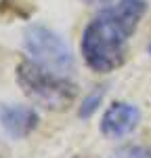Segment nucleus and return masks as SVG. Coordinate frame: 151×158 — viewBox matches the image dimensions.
<instances>
[{
	"label": "nucleus",
	"instance_id": "nucleus-4",
	"mask_svg": "<svg viewBox=\"0 0 151 158\" xmlns=\"http://www.w3.org/2000/svg\"><path fill=\"white\" fill-rule=\"evenodd\" d=\"M141 122V110L128 101H113L101 116V133L107 139H122Z\"/></svg>",
	"mask_w": 151,
	"mask_h": 158
},
{
	"label": "nucleus",
	"instance_id": "nucleus-2",
	"mask_svg": "<svg viewBox=\"0 0 151 158\" xmlns=\"http://www.w3.org/2000/svg\"><path fill=\"white\" fill-rule=\"evenodd\" d=\"M17 85L32 103L50 112L69 110L78 99V85L69 76L48 70L34 59H23L17 65Z\"/></svg>",
	"mask_w": 151,
	"mask_h": 158
},
{
	"label": "nucleus",
	"instance_id": "nucleus-8",
	"mask_svg": "<svg viewBox=\"0 0 151 158\" xmlns=\"http://www.w3.org/2000/svg\"><path fill=\"white\" fill-rule=\"evenodd\" d=\"M149 53H151V44H149Z\"/></svg>",
	"mask_w": 151,
	"mask_h": 158
},
{
	"label": "nucleus",
	"instance_id": "nucleus-1",
	"mask_svg": "<svg viewBox=\"0 0 151 158\" xmlns=\"http://www.w3.org/2000/svg\"><path fill=\"white\" fill-rule=\"evenodd\" d=\"M147 13L145 0H118L101 9L86 23L80 40L84 63L97 74H109L124 65L128 44Z\"/></svg>",
	"mask_w": 151,
	"mask_h": 158
},
{
	"label": "nucleus",
	"instance_id": "nucleus-3",
	"mask_svg": "<svg viewBox=\"0 0 151 158\" xmlns=\"http://www.w3.org/2000/svg\"><path fill=\"white\" fill-rule=\"evenodd\" d=\"M23 47L29 55V59H34L36 63L48 68V70H55L65 76H69L76 70L72 49L57 32H52L46 25H27L23 32Z\"/></svg>",
	"mask_w": 151,
	"mask_h": 158
},
{
	"label": "nucleus",
	"instance_id": "nucleus-6",
	"mask_svg": "<svg viewBox=\"0 0 151 158\" xmlns=\"http://www.w3.org/2000/svg\"><path fill=\"white\" fill-rule=\"evenodd\" d=\"M105 86H95L90 93H88L86 97L82 99V103H80V110H78V116L80 118H90L97 110H99V106L103 103V97H105Z\"/></svg>",
	"mask_w": 151,
	"mask_h": 158
},
{
	"label": "nucleus",
	"instance_id": "nucleus-7",
	"mask_svg": "<svg viewBox=\"0 0 151 158\" xmlns=\"http://www.w3.org/2000/svg\"><path fill=\"white\" fill-rule=\"evenodd\" d=\"M88 4H103V2H109V0H84Z\"/></svg>",
	"mask_w": 151,
	"mask_h": 158
},
{
	"label": "nucleus",
	"instance_id": "nucleus-5",
	"mask_svg": "<svg viewBox=\"0 0 151 158\" xmlns=\"http://www.w3.org/2000/svg\"><path fill=\"white\" fill-rule=\"evenodd\" d=\"M40 124V116L32 106H0V127L11 139H25Z\"/></svg>",
	"mask_w": 151,
	"mask_h": 158
}]
</instances>
